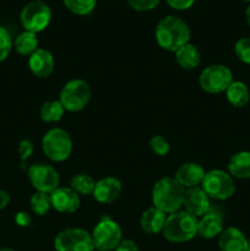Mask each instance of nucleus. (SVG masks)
<instances>
[{
	"label": "nucleus",
	"instance_id": "f257e3e1",
	"mask_svg": "<svg viewBox=\"0 0 250 251\" xmlns=\"http://www.w3.org/2000/svg\"><path fill=\"white\" fill-rule=\"evenodd\" d=\"M156 39L162 49L175 53L190 41L191 32L183 19L174 15L163 17L156 26Z\"/></svg>",
	"mask_w": 250,
	"mask_h": 251
},
{
	"label": "nucleus",
	"instance_id": "f03ea898",
	"mask_svg": "<svg viewBox=\"0 0 250 251\" xmlns=\"http://www.w3.org/2000/svg\"><path fill=\"white\" fill-rule=\"evenodd\" d=\"M184 193L185 189L174 176H164L154 184L152 190V202L154 207L163 211L166 215H171L183 207Z\"/></svg>",
	"mask_w": 250,
	"mask_h": 251
},
{
	"label": "nucleus",
	"instance_id": "7ed1b4c3",
	"mask_svg": "<svg viewBox=\"0 0 250 251\" xmlns=\"http://www.w3.org/2000/svg\"><path fill=\"white\" fill-rule=\"evenodd\" d=\"M162 234L171 243H185L198 235V218L184 210L167 216Z\"/></svg>",
	"mask_w": 250,
	"mask_h": 251
},
{
	"label": "nucleus",
	"instance_id": "20e7f679",
	"mask_svg": "<svg viewBox=\"0 0 250 251\" xmlns=\"http://www.w3.org/2000/svg\"><path fill=\"white\" fill-rule=\"evenodd\" d=\"M42 149L50 161L64 162L73 152V140L68 131L54 127L47 131L42 139Z\"/></svg>",
	"mask_w": 250,
	"mask_h": 251
},
{
	"label": "nucleus",
	"instance_id": "39448f33",
	"mask_svg": "<svg viewBox=\"0 0 250 251\" xmlns=\"http://www.w3.org/2000/svg\"><path fill=\"white\" fill-rule=\"evenodd\" d=\"M201 188L211 200H228L235 193L234 178H232V176L227 172L213 169V171L206 172L202 183H201Z\"/></svg>",
	"mask_w": 250,
	"mask_h": 251
},
{
	"label": "nucleus",
	"instance_id": "423d86ee",
	"mask_svg": "<svg viewBox=\"0 0 250 251\" xmlns=\"http://www.w3.org/2000/svg\"><path fill=\"white\" fill-rule=\"evenodd\" d=\"M91 88L85 80L74 78L61 88L59 100L68 112H80L90 103Z\"/></svg>",
	"mask_w": 250,
	"mask_h": 251
},
{
	"label": "nucleus",
	"instance_id": "0eeeda50",
	"mask_svg": "<svg viewBox=\"0 0 250 251\" xmlns=\"http://www.w3.org/2000/svg\"><path fill=\"white\" fill-rule=\"evenodd\" d=\"M91 237L96 250L114 251L123 239L122 228L112 218L103 217L93 228Z\"/></svg>",
	"mask_w": 250,
	"mask_h": 251
},
{
	"label": "nucleus",
	"instance_id": "6e6552de",
	"mask_svg": "<svg viewBox=\"0 0 250 251\" xmlns=\"http://www.w3.org/2000/svg\"><path fill=\"white\" fill-rule=\"evenodd\" d=\"M20 20L25 31L38 33L46 29L50 24L51 10L44 1L33 0L25 5L20 15Z\"/></svg>",
	"mask_w": 250,
	"mask_h": 251
},
{
	"label": "nucleus",
	"instance_id": "1a4fd4ad",
	"mask_svg": "<svg viewBox=\"0 0 250 251\" xmlns=\"http://www.w3.org/2000/svg\"><path fill=\"white\" fill-rule=\"evenodd\" d=\"M233 82V74L229 68L221 64H213L203 69L199 77L200 87L205 92L217 93L225 92L228 86Z\"/></svg>",
	"mask_w": 250,
	"mask_h": 251
},
{
	"label": "nucleus",
	"instance_id": "9d476101",
	"mask_svg": "<svg viewBox=\"0 0 250 251\" xmlns=\"http://www.w3.org/2000/svg\"><path fill=\"white\" fill-rule=\"evenodd\" d=\"M56 251H95L91 233L82 228H66L54 239Z\"/></svg>",
	"mask_w": 250,
	"mask_h": 251
},
{
	"label": "nucleus",
	"instance_id": "9b49d317",
	"mask_svg": "<svg viewBox=\"0 0 250 251\" xmlns=\"http://www.w3.org/2000/svg\"><path fill=\"white\" fill-rule=\"evenodd\" d=\"M29 181L37 191L51 194L59 188L60 176L53 166L47 163L32 164L27 171Z\"/></svg>",
	"mask_w": 250,
	"mask_h": 251
},
{
	"label": "nucleus",
	"instance_id": "f8f14e48",
	"mask_svg": "<svg viewBox=\"0 0 250 251\" xmlns=\"http://www.w3.org/2000/svg\"><path fill=\"white\" fill-rule=\"evenodd\" d=\"M183 207L185 212L199 220L211 211V199L201 186L185 189Z\"/></svg>",
	"mask_w": 250,
	"mask_h": 251
},
{
	"label": "nucleus",
	"instance_id": "ddd939ff",
	"mask_svg": "<svg viewBox=\"0 0 250 251\" xmlns=\"http://www.w3.org/2000/svg\"><path fill=\"white\" fill-rule=\"evenodd\" d=\"M51 208L60 213H73L78 210L81 205V199L77 193L69 188H60L50 194Z\"/></svg>",
	"mask_w": 250,
	"mask_h": 251
},
{
	"label": "nucleus",
	"instance_id": "4468645a",
	"mask_svg": "<svg viewBox=\"0 0 250 251\" xmlns=\"http://www.w3.org/2000/svg\"><path fill=\"white\" fill-rule=\"evenodd\" d=\"M123 185L114 176H105L96 181L93 198L100 203H112L120 196Z\"/></svg>",
	"mask_w": 250,
	"mask_h": 251
},
{
	"label": "nucleus",
	"instance_id": "2eb2a0df",
	"mask_svg": "<svg viewBox=\"0 0 250 251\" xmlns=\"http://www.w3.org/2000/svg\"><path fill=\"white\" fill-rule=\"evenodd\" d=\"M54 65L55 61L53 55L47 49L38 48L28 58V68L36 77L46 78L50 76L54 70Z\"/></svg>",
	"mask_w": 250,
	"mask_h": 251
},
{
	"label": "nucleus",
	"instance_id": "dca6fc26",
	"mask_svg": "<svg viewBox=\"0 0 250 251\" xmlns=\"http://www.w3.org/2000/svg\"><path fill=\"white\" fill-rule=\"evenodd\" d=\"M205 174V169L200 164L188 162V163L181 164L176 169L174 178L184 189H189L194 188V186H200Z\"/></svg>",
	"mask_w": 250,
	"mask_h": 251
},
{
	"label": "nucleus",
	"instance_id": "f3484780",
	"mask_svg": "<svg viewBox=\"0 0 250 251\" xmlns=\"http://www.w3.org/2000/svg\"><path fill=\"white\" fill-rule=\"evenodd\" d=\"M218 248L220 251H247L249 242L242 230L228 227L218 235Z\"/></svg>",
	"mask_w": 250,
	"mask_h": 251
},
{
	"label": "nucleus",
	"instance_id": "a211bd4d",
	"mask_svg": "<svg viewBox=\"0 0 250 251\" xmlns=\"http://www.w3.org/2000/svg\"><path fill=\"white\" fill-rule=\"evenodd\" d=\"M223 218L220 213L210 211L198 220V235L212 239L223 232Z\"/></svg>",
	"mask_w": 250,
	"mask_h": 251
},
{
	"label": "nucleus",
	"instance_id": "6ab92c4d",
	"mask_svg": "<svg viewBox=\"0 0 250 251\" xmlns=\"http://www.w3.org/2000/svg\"><path fill=\"white\" fill-rule=\"evenodd\" d=\"M166 220V213L152 206V207L144 211L141 218H140V226H141V229L149 234H158L163 230Z\"/></svg>",
	"mask_w": 250,
	"mask_h": 251
},
{
	"label": "nucleus",
	"instance_id": "aec40b11",
	"mask_svg": "<svg viewBox=\"0 0 250 251\" xmlns=\"http://www.w3.org/2000/svg\"><path fill=\"white\" fill-rule=\"evenodd\" d=\"M228 173L232 178L250 179V151L237 152L228 162Z\"/></svg>",
	"mask_w": 250,
	"mask_h": 251
},
{
	"label": "nucleus",
	"instance_id": "412c9836",
	"mask_svg": "<svg viewBox=\"0 0 250 251\" xmlns=\"http://www.w3.org/2000/svg\"><path fill=\"white\" fill-rule=\"evenodd\" d=\"M175 60L184 70H194L201 63V54L198 47L186 43L175 51Z\"/></svg>",
	"mask_w": 250,
	"mask_h": 251
},
{
	"label": "nucleus",
	"instance_id": "4be33fe9",
	"mask_svg": "<svg viewBox=\"0 0 250 251\" xmlns=\"http://www.w3.org/2000/svg\"><path fill=\"white\" fill-rule=\"evenodd\" d=\"M225 97L233 107L242 108L250 100L249 88L242 81H233L225 90Z\"/></svg>",
	"mask_w": 250,
	"mask_h": 251
},
{
	"label": "nucleus",
	"instance_id": "5701e85b",
	"mask_svg": "<svg viewBox=\"0 0 250 251\" xmlns=\"http://www.w3.org/2000/svg\"><path fill=\"white\" fill-rule=\"evenodd\" d=\"M14 48L21 55L31 56L38 49V38L37 33L24 31L15 38Z\"/></svg>",
	"mask_w": 250,
	"mask_h": 251
},
{
	"label": "nucleus",
	"instance_id": "b1692460",
	"mask_svg": "<svg viewBox=\"0 0 250 251\" xmlns=\"http://www.w3.org/2000/svg\"><path fill=\"white\" fill-rule=\"evenodd\" d=\"M65 113V108L60 100H48L41 107V118L44 123L60 122Z\"/></svg>",
	"mask_w": 250,
	"mask_h": 251
},
{
	"label": "nucleus",
	"instance_id": "393cba45",
	"mask_svg": "<svg viewBox=\"0 0 250 251\" xmlns=\"http://www.w3.org/2000/svg\"><path fill=\"white\" fill-rule=\"evenodd\" d=\"M96 180L91 176L85 173L76 174L71 178L70 188L78 195H92L95 190Z\"/></svg>",
	"mask_w": 250,
	"mask_h": 251
},
{
	"label": "nucleus",
	"instance_id": "a878e982",
	"mask_svg": "<svg viewBox=\"0 0 250 251\" xmlns=\"http://www.w3.org/2000/svg\"><path fill=\"white\" fill-rule=\"evenodd\" d=\"M29 206H31L32 212L36 213L38 216H44L49 212L51 208V201H50V194L41 193V191H36L32 195L31 200H29Z\"/></svg>",
	"mask_w": 250,
	"mask_h": 251
},
{
	"label": "nucleus",
	"instance_id": "bb28decb",
	"mask_svg": "<svg viewBox=\"0 0 250 251\" xmlns=\"http://www.w3.org/2000/svg\"><path fill=\"white\" fill-rule=\"evenodd\" d=\"M66 9L76 15H88L95 10L97 0H63Z\"/></svg>",
	"mask_w": 250,
	"mask_h": 251
},
{
	"label": "nucleus",
	"instance_id": "cd10ccee",
	"mask_svg": "<svg viewBox=\"0 0 250 251\" xmlns=\"http://www.w3.org/2000/svg\"><path fill=\"white\" fill-rule=\"evenodd\" d=\"M234 51L237 58L242 63L250 65V37H243L238 39L234 46Z\"/></svg>",
	"mask_w": 250,
	"mask_h": 251
},
{
	"label": "nucleus",
	"instance_id": "c85d7f7f",
	"mask_svg": "<svg viewBox=\"0 0 250 251\" xmlns=\"http://www.w3.org/2000/svg\"><path fill=\"white\" fill-rule=\"evenodd\" d=\"M149 147L153 153L161 157L167 156L168 152L171 151V145H169V142L163 136H161V135L152 136L149 142Z\"/></svg>",
	"mask_w": 250,
	"mask_h": 251
},
{
	"label": "nucleus",
	"instance_id": "c756f323",
	"mask_svg": "<svg viewBox=\"0 0 250 251\" xmlns=\"http://www.w3.org/2000/svg\"><path fill=\"white\" fill-rule=\"evenodd\" d=\"M12 48V39L10 37V33L0 26V63L4 61L9 56L10 51Z\"/></svg>",
	"mask_w": 250,
	"mask_h": 251
},
{
	"label": "nucleus",
	"instance_id": "7c9ffc66",
	"mask_svg": "<svg viewBox=\"0 0 250 251\" xmlns=\"http://www.w3.org/2000/svg\"><path fill=\"white\" fill-rule=\"evenodd\" d=\"M126 1L136 11H149L154 9L161 0H126Z\"/></svg>",
	"mask_w": 250,
	"mask_h": 251
},
{
	"label": "nucleus",
	"instance_id": "2f4dec72",
	"mask_svg": "<svg viewBox=\"0 0 250 251\" xmlns=\"http://www.w3.org/2000/svg\"><path fill=\"white\" fill-rule=\"evenodd\" d=\"M32 153H33V145L28 140H22L19 145V154L21 157L22 162L28 159Z\"/></svg>",
	"mask_w": 250,
	"mask_h": 251
},
{
	"label": "nucleus",
	"instance_id": "473e14b6",
	"mask_svg": "<svg viewBox=\"0 0 250 251\" xmlns=\"http://www.w3.org/2000/svg\"><path fill=\"white\" fill-rule=\"evenodd\" d=\"M114 251H140L136 243L131 239H122Z\"/></svg>",
	"mask_w": 250,
	"mask_h": 251
},
{
	"label": "nucleus",
	"instance_id": "72a5a7b5",
	"mask_svg": "<svg viewBox=\"0 0 250 251\" xmlns=\"http://www.w3.org/2000/svg\"><path fill=\"white\" fill-rule=\"evenodd\" d=\"M171 7L175 10H186L194 4L195 0H166Z\"/></svg>",
	"mask_w": 250,
	"mask_h": 251
},
{
	"label": "nucleus",
	"instance_id": "f704fd0d",
	"mask_svg": "<svg viewBox=\"0 0 250 251\" xmlns=\"http://www.w3.org/2000/svg\"><path fill=\"white\" fill-rule=\"evenodd\" d=\"M31 222V216L27 212H17L16 216H15V223L20 227H28Z\"/></svg>",
	"mask_w": 250,
	"mask_h": 251
},
{
	"label": "nucleus",
	"instance_id": "c9c22d12",
	"mask_svg": "<svg viewBox=\"0 0 250 251\" xmlns=\"http://www.w3.org/2000/svg\"><path fill=\"white\" fill-rule=\"evenodd\" d=\"M10 202V195L4 190H0V211L4 210Z\"/></svg>",
	"mask_w": 250,
	"mask_h": 251
},
{
	"label": "nucleus",
	"instance_id": "e433bc0d",
	"mask_svg": "<svg viewBox=\"0 0 250 251\" xmlns=\"http://www.w3.org/2000/svg\"><path fill=\"white\" fill-rule=\"evenodd\" d=\"M245 17H247V21L250 26V5L247 7V11H245Z\"/></svg>",
	"mask_w": 250,
	"mask_h": 251
},
{
	"label": "nucleus",
	"instance_id": "4c0bfd02",
	"mask_svg": "<svg viewBox=\"0 0 250 251\" xmlns=\"http://www.w3.org/2000/svg\"><path fill=\"white\" fill-rule=\"evenodd\" d=\"M0 251H15V250H12V249H6V248H5V249H0Z\"/></svg>",
	"mask_w": 250,
	"mask_h": 251
},
{
	"label": "nucleus",
	"instance_id": "58836bf2",
	"mask_svg": "<svg viewBox=\"0 0 250 251\" xmlns=\"http://www.w3.org/2000/svg\"><path fill=\"white\" fill-rule=\"evenodd\" d=\"M247 251H250V243H249V248H248Z\"/></svg>",
	"mask_w": 250,
	"mask_h": 251
},
{
	"label": "nucleus",
	"instance_id": "ea45409f",
	"mask_svg": "<svg viewBox=\"0 0 250 251\" xmlns=\"http://www.w3.org/2000/svg\"><path fill=\"white\" fill-rule=\"evenodd\" d=\"M244 1H250V0H244Z\"/></svg>",
	"mask_w": 250,
	"mask_h": 251
},
{
	"label": "nucleus",
	"instance_id": "a19ab883",
	"mask_svg": "<svg viewBox=\"0 0 250 251\" xmlns=\"http://www.w3.org/2000/svg\"><path fill=\"white\" fill-rule=\"evenodd\" d=\"M95 251H98V250H95Z\"/></svg>",
	"mask_w": 250,
	"mask_h": 251
}]
</instances>
